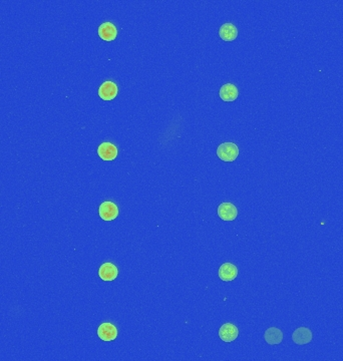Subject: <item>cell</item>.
I'll return each mask as SVG.
<instances>
[{
    "mask_svg": "<svg viewBox=\"0 0 343 361\" xmlns=\"http://www.w3.org/2000/svg\"><path fill=\"white\" fill-rule=\"evenodd\" d=\"M99 214L103 221H113L119 216V208L115 203L106 201L100 206Z\"/></svg>",
    "mask_w": 343,
    "mask_h": 361,
    "instance_id": "2",
    "label": "cell"
},
{
    "mask_svg": "<svg viewBox=\"0 0 343 361\" xmlns=\"http://www.w3.org/2000/svg\"><path fill=\"white\" fill-rule=\"evenodd\" d=\"M219 37L224 41H233L238 37V29L232 23H225L220 27Z\"/></svg>",
    "mask_w": 343,
    "mask_h": 361,
    "instance_id": "12",
    "label": "cell"
},
{
    "mask_svg": "<svg viewBox=\"0 0 343 361\" xmlns=\"http://www.w3.org/2000/svg\"><path fill=\"white\" fill-rule=\"evenodd\" d=\"M264 338H265V341L269 343V344H272V345L279 344L283 339V333L278 328L271 327L266 330L264 334Z\"/></svg>",
    "mask_w": 343,
    "mask_h": 361,
    "instance_id": "14",
    "label": "cell"
},
{
    "mask_svg": "<svg viewBox=\"0 0 343 361\" xmlns=\"http://www.w3.org/2000/svg\"><path fill=\"white\" fill-rule=\"evenodd\" d=\"M217 156L224 162H234L239 156V149L233 143H223L217 149Z\"/></svg>",
    "mask_w": 343,
    "mask_h": 361,
    "instance_id": "1",
    "label": "cell"
},
{
    "mask_svg": "<svg viewBox=\"0 0 343 361\" xmlns=\"http://www.w3.org/2000/svg\"><path fill=\"white\" fill-rule=\"evenodd\" d=\"M98 335L102 341H113L118 337V329L112 323H102L98 329Z\"/></svg>",
    "mask_w": 343,
    "mask_h": 361,
    "instance_id": "5",
    "label": "cell"
},
{
    "mask_svg": "<svg viewBox=\"0 0 343 361\" xmlns=\"http://www.w3.org/2000/svg\"><path fill=\"white\" fill-rule=\"evenodd\" d=\"M98 153L103 161H114L118 157V148L112 143L104 142L99 146Z\"/></svg>",
    "mask_w": 343,
    "mask_h": 361,
    "instance_id": "4",
    "label": "cell"
},
{
    "mask_svg": "<svg viewBox=\"0 0 343 361\" xmlns=\"http://www.w3.org/2000/svg\"><path fill=\"white\" fill-rule=\"evenodd\" d=\"M218 215L223 221H234L238 216V210L231 203H222L218 207Z\"/></svg>",
    "mask_w": 343,
    "mask_h": 361,
    "instance_id": "7",
    "label": "cell"
},
{
    "mask_svg": "<svg viewBox=\"0 0 343 361\" xmlns=\"http://www.w3.org/2000/svg\"><path fill=\"white\" fill-rule=\"evenodd\" d=\"M118 85L111 80L104 81L99 89V95L102 100H113L118 95Z\"/></svg>",
    "mask_w": 343,
    "mask_h": 361,
    "instance_id": "3",
    "label": "cell"
},
{
    "mask_svg": "<svg viewBox=\"0 0 343 361\" xmlns=\"http://www.w3.org/2000/svg\"><path fill=\"white\" fill-rule=\"evenodd\" d=\"M238 275L237 267L231 263H224L219 269V277L225 282L233 281Z\"/></svg>",
    "mask_w": 343,
    "mask_h": 361,
    "instance_id": "10",
    "label": "cell"
},
{
    "mask_svg": "<svg viewBox=\"0 0 343 361\" xmlns=\"http://www.w3.org/2000/svg\"><path fill=\"white\" fill-rule=\"evenodd\" d=\"M119 275V270L113 263H103L99 270V276L103 281H114Z\"/></svg>",
    "mask_w": 343,
    "mask_h": 361,
    "instance_id": "6",
    "label": "cell"
},
{
    "mask_svg": "<svg viewBox=\"0 0 343 361\" xmlns=\"http://www.w3.org/2000/svg\"><path fill=\"white\" fill-rule=\"evenodd\" d=\"M219 95L224 101H234L236 100L239 95V91L236 85L232 83H226L220 89Z\"/></svg>",
    "mask_w": 343,
    "mask_h": 361,
    "instance_id": "11",
    "label": "cell"
},
{
    "mask_svg": "<svg viewBox=\"0 0 343 361\" xmlns=\"http://www.w3.org/2000/svg\"><path fill=\"white\" fill-rule=\"evenodd\" d=\"M292 339L296 344L299 345L307 344V343H309L312 340V333L308 328L300 327L293 332Z\"/></svg>",
    "mask_w": 343,
    "mask_h": 361,
    "instance_id": "13",
    "label": "cell"
},
{
    "mask_svg": "<svg viewBox=\"0 0 343 361\" xmlns=\"http://www.w3.org/2000/svg\"><path fill=\"white\" fill-rule=\"evenodd\" d=\"M239 335V330L236 326L232 323H225L221 326L219 330L220 338L225 342H232L236 339Z\"/></svg>",
    "mask_w": 343,
    "mask_h": 361,
    "instance_id": "9",
    "label": "cell"
},
{
    "mask_svg": "<svg viewBox=\"0 0 343 361\" xmlns=\"http://www.w3.org/2000/svg\"><path fill=\"white\" fill-rule=\"evenodd\" d=\"M118 36V30L112 22H103L99 27V37L105 41H113Z\"/></svg>",
    "mask_w": 343,
    "mask_h": 361,
    "instance_id": "8",
    "label": "cell"
}]
</instances>
